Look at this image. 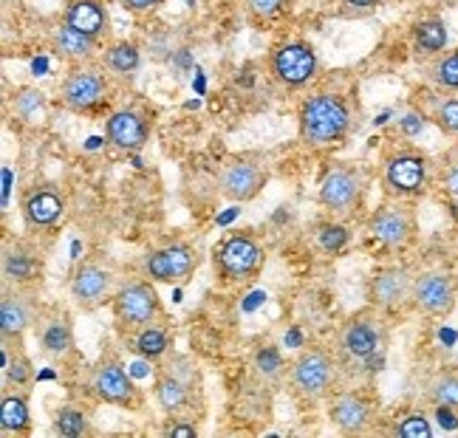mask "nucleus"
Listing matches in <instances>:
<instances>
[{"mask_svg": "<svg viewBox=\"0 0 458 438\" xmlns=\"http://www.w3.org/2000/svg\"><path fill=\"white\" fill-rule=\"evenodd\" d=\"M9 190H12V173L4 170V206L9 204Z\"/></svg>", "mask_w": 458, "mask_h": 438, "instance_id": "c03bdc74", "label": "nucleus"}, {"mask_svg": "<svg viewBox=\"0 0 458 438\" xmlns=\"http://www.w3.org/2000/svg\"><path fill=\"white\" fill-rule=\"evenodd\" d=\"M243 4L258 21H275V17H284L292 12L294 0H243Z\"/></svg>", "mask_w": 458, "mask_h": 438, "instance_id": "e433bc0d", "label": "nucleus"}, {"mask_svg": "<svg viewBox=\"0 0 458 438\" xmlns=\"http://www.w3.org/2000/svg\"><path fill=\"white\" fill-rule=\"evenodd\" d=\"M108 94V82H105L102 74L97 72H74L63 82V91H60V99L68 111H91L102 102V97Z\"/></svg>", "mask_w": 458, "mask_h": 438, "instance_id": "a211bd4d", "label": "nucleus"}, {"mask_svg": "<svg viewBox=\"0 0 458 438\" xmlns=\"http://www.w3.org/2000/svg\"><path fill=\"white\" fill-rule=\"evenodd\" d=\"M314 240H317V247H320L323 252L334 255L348 243V230L340 223H320L314 230Z\"/></svg>", "mask_w": 458, "mask_h": 438, "instance_id": "72a5a7b5", "label": "nucleus"}, {"mask_svg": "<svg viewBox=\"0 0 458 438\" xmlns=\"http://www.w3.org/2000/svg\"><path fill=\"white\" fill-rule=\"evenodd\" d=\"M0 425L9 433H29V405L23 396H4V401H0Z\"/></svg>", "mask_w": 458, "mask_h": 438, "instance_id": "7c9ffc66", "label": "nucleus"}, {"mask_svg": "<svg viewBox=\"0 0 458 438\" xmlns=\"http://www.w3.org/2000/svg\"><path fill=\"white\" fill-rule=\"evenodd\" d=\"M428 399L433 401L436 408L458 410V374H455V371L438 374V376L428 384Z\"/></svg>", "mask_w": 458, "mask_h": 438, "instance_id": "c756f323", "label": "nucleus"}, {"mask_svg": "<svg viewBox=\"0 0 458 438\" xmlns=\"http://www.w3.org/2000/svg\"><path fill=\"white\" fill-rule=\"evenodd\" d=\"M428 181V162L416 153H399L385 162V184L396 196H416Z\"/></svg>", "mask_w": 458, "mask_h": 438, "instance_id": "4468645a", "label": "nucleus"}, {"mask_svg": "<svg viewBox=\"0 0 458 438\" xmlns=\"http://www.w3.org/2000/svg\"><path fill=\"white\" fill-rule=\"evenodd\" d=\"M139 48L128 40H119V43H111L108 48H105V55H102V63L105 68H108L111 74H119V77H128L133 74L136 68H139Z\"/></svg>", "mask_w": 458, "mask_h": 438, "instance_id": "cd10ccee", "label": "nucleus"}, {"mask_svg": "<svg viewBox=\"0 0 458 438\" xmlns=\"http://www.w3.org/2000/svg\"><path fill=\"white\" fill-rule=\"evenodd\" d=\"M368 230H371V235L382 243V247L402 249V247H408V243H411L416 223H413L411 209L387 204V206L377 209L371 223H368Z\"/></svg>", "mask_w": 458, "mask_h": 438, "instance_id": "f8f14e48", "label": "nucleus"}, {"mask_svg": "<svg viewBox=\"0 0 458 438\" xmlns=\"http://www.w3.org/2000/svg\"><path fill=\"white\" fill-rule=\"evenodd\" d=\"M430 116L447 136H458V94H445L433 102Z\"/></svg>", "mask_w": 458, "mask_h": 438, "instance_id": "473e14b6", "label": "nucleus"}, {"mask_svg": "<svg viewBox=\"0 0 458 438\" xmlns=\"http://www.w3.org/2000/svg\"><path fill=\"white\" fill-rule=\"evenodd\" d=\"M331 422L337 425L340 433L345 435H360L365 433L368 427H371V418H374V405L368 401L362 393H337L331 399Z\"/></svg>", "mask_w": 458, "mask_h": 438, "instance_id": "f3484780", "label": "nucleus"}, {"mask_svg": "<svg viewBox=\"0 0 458 438\" xmlns=\"http://www.w3.org/2000/svg\"><path fill=\"white\" fill-rule=\"evenodd\" d=\"M199 266V255L187 243H173V247L156 249L145 255L142 260V274L148 280H158V283H173L192 274V269Z\"/></svg>", "mask_w": 458, "mask_h": 438, "instance_id": "9b49d317", "label": "nucleus"}, {"mask_svg": "<svg viewBox=\"0 0 458 438\" xmlns=\"http://www.w3.org/2000/svg\"><path fill=\"white\" fill-rule=\"evenodd\" d=\"M413 48L421 57H436L447 48V26L438 17H425L413 26Z\"/></svg>", "mask_w": 458, "mask_h": 438, "instance_id": "393cba45", "label": "nucleus"}, {"mask_svg": "<svg viewBox=\"0 0 458 438\" xmlns=\"http://www.w3.org/2000/svg\"><path fill=\"white\" fill-rule=\"evenodd\" d=\"M362 187H365V181L357 167H351V164L334 167L320 187V204L337 215H348L360 206Z\"/></svg>", "mask_w": 458, "mask_h": 438, "instance_id": "1a4fd4ad", "label": "nucleus"}, {"mask_svg": "<svg viewBox=\"0 0 458 438\" xmlns=\"http://www.w3.org/2000/svg\"><path fill=\"white\" fill-rule=\"evenodd\" d=\"M385 325L377 314L362 311L357 317H351L337 334V350L345 362H374L377 354H382L385 348Z\"/></svg>", "mask_w": 458, "mask_h": 438, "instance_id": "20e7f679", "label": "nucleus"}, {"mask_svg": "<svg viewBox=\"0 0 458 438\" xmlns=\"http://www.w3.org/2000/svg\"><path fill=\"white\" fill-rule=\"evenodd\" d=\"M114 289V272L105 269L102 263H80L74 277H72V294L82 308H97L108 300Z\"/></svg>", "mask_w": 458, "mask_h": 438, "instance_id": "ddd939ff", "label": "nucleus"}, {"mask_svg": "<svg viewBox=\"0 0 458 438\" xmlns=\"http://www.w3.org/2000/svg\"><path fill=\"white\" fill-rule=\"evenodd\" d=\"M317 55L314 48L303 40L284 43L272 51V74L280 85L286 88H303L317 77Z\"/></svg>", "mask_w": 458, "mask_h": 438, "instance_id": "0eeeda50", "label": "nucleus"}, {"mask_svg": "<svg viewBox=\"0 0 458 438\" xmlns=\"http://www.w3.org/2000/svg\"><path fill=\"white\" fill-rule=\"evenodd\" d=\"M252 365L263 379H277L284 374V357H280L277 348H258L252 357Z\"/></svg>", "mask_w": 458, "mask_h": 438, "instance_id": "c9c22d12", "label": "nucleus"}, {"mask_svg": "<svg viewBox=\"0 0 458 438\" xmlns=\"http://www.w3.org/2000/svg\"><path fill=\"white\" fill-rule=\"evenodd\" d=\"M458 300V277L450 272H425L413 283V306L428 317H447Z\"/></svg>", "mask_w": 458, "mask_h": 438, "instance_id": "6e6552de", "label": "nucleus"}, {"mask_svg": "<svg viewBox=\"0 0 458 438\" xmlns=\"http://www.w3.org/2000/svg\"><path fill=\"white\" fill-rule=\"evenodd\" d=\"M91 391L97 393V399L108 401V405H116V408L133 410L142 405V391L136 388L128 371L122 367V362L114 357H108V359L102 357L99 365L91 371Z\"/></svg>", "mask_w": 458, "mask_h": 438, "instance_id": "423d86ee", "label": "nucleus"}, {"mask_svg": "<svg viewBox=\"0 0 458 438\" xmlns=\"http://www.w3.org/2000/svg\"><path fill=\"white\" fill-rule=\"evenodd\" d=\"M167 435H173V438H196V427H192V425H173V427H167Z\"/></svg>", "mask_w": 458, "mask_h": 438, "instance_id": "79ce46f5", "label": "nucleus"}, {"mask_svg": "<svg viewBox=\"0 0 458 438\" xmlns=\"http://www.w3.org/2000/svg\"><path fill=\"white\" fill-rule=\"evenodd\" d=\"M55 430L63 438H80L82 433H88V418L77 408H63L55 418Z\"/></svg>", "mask_w": 458, "mask_h": 438, "instance_id": "f704fd0d", "label": "nucleus"}, {"mask_svg": "<svg viewBox=\"0 0 458 438\" xmlns=\"http://www.w3.org/2000/svg\"><path fill=\"white\" fill-rule=\"evenodd\" d=\"M445 184H447V192H450V196H453V198H458V162H453V164H450Z\"/></svg>", "mask_w": 458, "mask_h": 438, "instance_id": "a19ab883", "label": "nucleus"}, {"mask_svg": "<svg viewBox=\"0 0 458 438\" xmlns=\"http://www.w3.org/2000/svg\"><path fill=\"white\" fill-rule=\"evenodd\" d=\"M345 6H351V9H371L377 0H343Z\"/></svg>", "mask_w": 458, "mask_h": 438, "instance_id": "37998d69", "label": "nucleus"}, {"mask_svg": "<svg viewBox=\"0 0 458 438\" xmlns=\"http://www.w3.org/2000/svg\"><path fill=\"white\" fill-rule=\"evenodd\" d=\"M122 6H125L128 12H133V14H148V12L162 6V0H122Z\"/></svg>", "mask_w": 458, "mask_h": 438, "instance_id": "ea45409f", "label": "nucleus"}, {"mask_svg": "<svg viewBox=\"0 0 458 438\" xmlns=\"http://www.w3.org/2000/svg\"><path fill=\"white\" fill-rule=\"evenodd\" d=\"M40 325V345L48 357L65 359L74 354V328L72 317L65 311H48L46 317L38 320Z\"/></svg>", "mask_w": 458, "mask_h": 438, "instance_id": "aec40b11", "label": "nucleus"}, {"mask_svg": "<svg viewBox=\"0 0 458 438\" xmlns=\"http://www.w3.org/2000/svg\"><path fill=\"white\" fill-rule=\"evenodd\" d=\"M396 435L399 438H430L433 430H430V422L421 413H411L404 416L402 422L396 425Z\"/></svg>", "mask_w": 458, "mask_h": 438, "instance_id": "4c0bfd02", "label": "nucleus"}, {"mask_svg": "<svg viewBox=\"0 0 458 438\" xmlns=\"http://www.w3.org/2000/svg\"><path fill=\"white\" fill-rule=\"evenodd\" d=\"M286 376H289V384L297 396L317 401L331 393L334 379H337V365H334V359L326 354V350L309 348L292 359Z\"/></svg>", "mask_w": 458, "mask_h": 438, "instance_id": "7ed1b4c3", "label": "nucleus"}, {"mask_svg": "<svg viewBox=\"0 0 458 438\" xmlns=\"http://www.w3.org/2000/svg\"><path fill=\"white\" fill-rule=\"evenodd\" d=\"M105 136L119 150H139L148 142V125L145 119L133 111H116L105 122Z\"/></svg>", "mask_w": 458, "mask_h": 438, "instance_id": "412c9836", "label": "nucleus"}, {"mask_svg": "<svg viewBox=\"0 0 458 438\" xmlns=\"http://www.w3.org/2000/svg\"><path fill=\"white\" fill-rule=\"evenodd\" d=\"M40 320L38 300L26 291H6L0 300V334L4 340H21Z\"/></svg>", "mask_w": 458, "mask_h": 438, "instance_id": "2eb2a0df", "label": "nucleus"}, {"mask_svg": "<svg viewBox=\"0 0 458 438\" xmlns=\"http://www.w3.org/2000/svg\"><path fill=\"white\" fill-rule=\"evenodd\" d=\"M263 184H267V170L252 162H229L218 175V187L229 201H252Z\"/></svg>", "mask_w": 458, "mask_h": 438, "instance_id": "dca6fc26", "label": "nucleus"}, {"mask_svg": "<svg viewBox=\"0 0 458 438\" xmlns=\"http://www.w3.org/2000/svg\"><path fill=\"white\" fill-rule=\"evenodd\" d=\"M351 125L348 105L334 94H314L301 105V136L309 145L323 147L343 139Z\"/></svg>", "mask_w": 458, "mask_h": 438, "instance_id": "f257e3e1", "label": "nucleus"}, {"mask_svg": "<svg viewBox=\"0 0 458 438\" xmlns=\"http://www.w3.org/2000/svg\"><path fill=\"white\" fill-rule=\"evenodd\" d=\"M199 393V371L187 357L170 359L156 376L153 396L167 416H179L192 408Z\"/></svg>", "mask_w": 458, "mask_h": 438, "instance_id": "f03ea898", "label": "nucleus"}, {"mask_svg": "<svg viewBox=\"0 0 458 438\" xmlns=\"http://www.w3.org/2000/svg\"><path fill=\"white\" fill-rule=\"evenodd\" d=\"M63 209H65V201L55 187H34L23 198V218L29 226H38V230L60 221Z\"/></svg>", "mask_w": 458, "mask_h": 438, "instance_id": "4be33fe9", "label": "nucleus"}, {"mask_svg": "<svg viewBox=\"0 0 458 438\" xmlns=\"http://www.w3.org/2000/svg\"><path fill=\"white\" fill-rule=\"evenodd\" d=\"M428 80L445 94H458V48L436 55L428 65Z\"/></svg>", "mask_w": 458, "mask_h": 438, "instance_id": "bb28decb", "label": "nucleus"}, {"mask_svg": "<svg viewBox=\"0 0 458 438\" xmlns=\"http://www.w3.org/2000/svg\"><path fill=\"white\" fill-rule=\"evenodd\" d=\"M114 314L119 325L139 331L145 325H153L156 320H162L165 308L148 280H133V283H125L114 294Z\"/></svg>", "mask_w": 458, "mask_h": 438, "instance_id": "39448f33", "label": "nucleus"}, {"mask_svg": "<svg viewBox=\"0 0 458 438\" xmlns=\"http://www.w3.org/2000/svg\"><path fill=\"white\" fill-rule=\"evenodd\" d=\"M4 371H6V379L14 384V388H23V384H29L34 379V365L31 359L23 354L21 348L12 354V348L4 342Z\"/></svg>", "mask_w": 458, "mask_h": 438, "instance_id": "2f4dec72", "label": "nucleus"}, {"mask_svg": "<svg viewBox=\"0 0 458 438\" xmlns=\"http://www.w3.org/2000/svg\"><path fill=\"white\" fill-rule=\"evenodd\" d=\"M68 26H74L77 31H85L88 38H102V31L108 29V14H105L99 0H72L65 9Z\"/></svg>", "mask_w": 458, "mask_h": 438, "instance_id": "5701e85b", "label": "nucleus"}, {"mask_svg": "<svg viewBox=\"0 0 458 438\" xmlns=\"http://www.w3.org/2000/svg\"><path fill=\"white\" fill-rule=\"evenodd\" d=\"M263 260V249L250 235H229L216 249V266L226 280H246L252 277Z\"/></svg>", "mask_w": 458, "mask_h": 438, "instance_id": "9d476101", "label": "nucleus"}, {"mask_svg": "<svg viewBox=\"0 0 458 438\" xmlns=\"http://www.w3.org/2000/svg\"><path fill=\"white\" fill-rule=\"evenodd\" d=\"M46 105L43 94L40 91H34V88H21V91L14 94V111L21 114V116H34L40 108Z\"/></svg>", "mask_w": 458, "mask_h": 438, "instance_id": "58836bf2", "label": "nucleus"}, {"mask_svg": "<svg viewBox=\"0 0 458 438\" xmlns=\"http://www.w3.org/2000/svg\"><path fill=\"white\" fill-rule=\"evenodd\" d=\"M413 283H416V277L411 274V269H404V266H391V269L377 272L374 283H371L374 306L399 308L408 300L413 303Z\"/></svg>", "mask_w": 458, "mask_h": 438, "instance_id": "6ab92c4d", "label": "nucleus"}, {"mask_svg": "<svg viewBox=\"0 0 458 438\" xmlns=\"http://www.w3.org/2000/svg\"><path fill=\"white\" fill-rule=\"evenodd\" d=\"M38 272V255L21 243H9L4 249V277L12 283H29Z\"/></svg>", "mask_w": 458, "mask_h": 438, "instance_id": "a878e982", "label": "nucleus"}, {"mask_svg": "<svg viewBox=\"0 0 458 438\" xmlns=\"http://www.w3.org/2000/svg\"><path fill=\"white\" fill-rule=\"evenodd\" d=\"M167 348H170V334H167L162 325H156V323L139 328L136 337H133V350H136L139 357H145V359L165 357Z\"/></svg>", "mask_w": 458, "mask_h": 438, "instance_id": "c85d7f7f", "label": "nucleus"}, {"mask_svg": "<svg viewBox=\"0 0 458 438\" xmlns=\"http://www.w3.org/2000/svg\"><path fill=\"white\" fill-rule=\"evenodd\" d=\"M51 46H55L57 55H63L65 60H85L94 55L97 48V38H88L85 31H77L74 26L60 23L51 34Z\"/></svg>", "mask_w": 458, "mask_h": 438, "instance_id": "b1692460", "label": "nucleus"}]
</instances>
